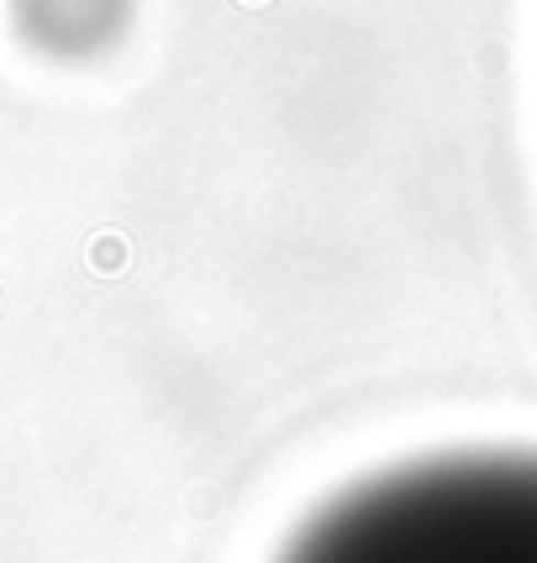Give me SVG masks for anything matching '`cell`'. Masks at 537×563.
<instances>
[{"mask_svg": "<svg viewBox=\"0 0 537 563\" xmlns=\"http://www.w3.org/2000/svg\"><path fill=\"white\" fill-rule=\"evenodd\" d=\"M274 563H537V448L380 468L306 516Z\"/></svg>", "mask_w": 537, "mask_h": 563, "instance_id": "cell-1", "label": "cell"}, {"mask_svg": "<svg viewBox=\"0 0 537 563\" xmlns=\"http://www.w3.org/2000/svg\"><path fill=\"white\" fill-rule=\"evenodd\" d=\"M127 0H17V22L26 43L43 53H96L122 32Z\"/></svg>", "mask_w": 537, "mask_h": 563, "instance_id": "cell-2", "label": "cell"}]
</instances>
